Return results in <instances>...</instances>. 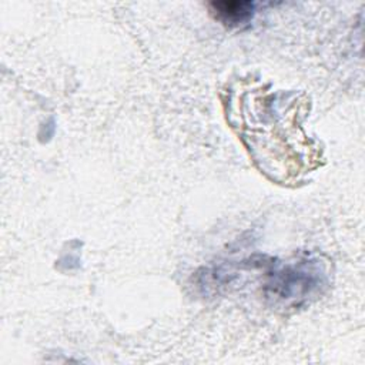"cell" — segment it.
Wrapping results in <instances>:
<instances>
[{
	"label": "cell",
	"instance_id": "obj_1",
	"mask_svg": "<svg viewBox=\"0 0 365 365\" xmlns=\"http://www.w3.org/2000/svg\"><path fill=\"white\" fill-rule=\"evenodd\" d=\"M329 287L328 264L318 255L272 264L264 285L265 298L278 308H299Z\"/></svg>",
	"mask_w": 365,
	"mask_h": 365
},
{
	"label": "cell",
	"instance_id": "obj_2",
	"mask_svg": "<svg viewBox=\"0 0 365 365\" xmlns=\"http://www.w3.org/2000/svg\"><path fill=\"white\" fill-rule=\"evenodd\" d=\"M212 17L227 27H242L248 24L257 11V3L250 0H224L208 4Z\"/></svg>",
	"mask_w": 365,
	"mask_h": 365
}]
</instances>
